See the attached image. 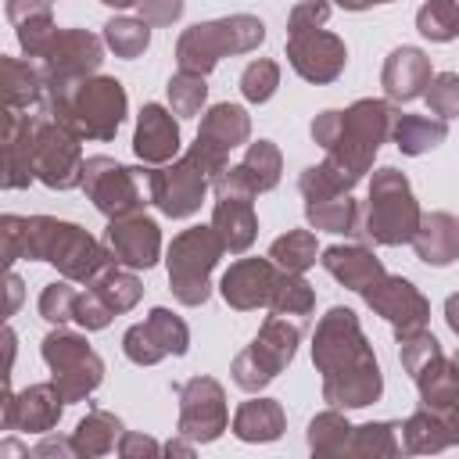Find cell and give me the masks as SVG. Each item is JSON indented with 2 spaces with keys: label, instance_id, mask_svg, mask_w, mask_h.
<instances>
[{
  "label": "cell",
  "instance_id": "obj_3",
  "mask_svg": "<svg viewBox=\"0 0 459 459\" xmlns=\"http://www.w3.org/2000/svg\"><path fill=\"white\" fill-rule=\"evenodd\" d=\"M394 108L391 100L380 97H362L355 104H348L344 111H319L308 126L312 140L326 151L330 161L344 165L348 172H355L359 179L373 169L377 151L391 140V126H394Z\"/></svg>",
  "mask_w": 459,
  "mask_h": 459
},
{
  "label": "cell",
  "instance_id": "obj_34",
  "mask_svg": "<svg viewBox=\"0 0 459 459\" xmlns=\"http://www.w3.org/2000/svg\"><path fill=\"white\" fill-rule=\"evenodd\" d=\"M305 219H308L312 230L355 237L359 226H362V204H359L351 194H333V197L305 201Z\"/></svg>",
  "mask_w": 459,
  "mask_h": 459
},
{
  "label": "cell",
  "instance_id": "obj_60",
  "mask_svg": "<svg viewBox=\"0 0 459 459\" xmlns=\"http://www.w3.org/2000/svg\"><path fill=\"white\" fill-rule=\"evenodd\" d=\"M373 4H394V0H373Z\"/></svg>",
  "mask_w": 459,
  "mask_h": 459
},
{
  "label": "cell",
  "instance_id": "obj_55",
  "mask_svg": "<svg viewBox=\"0 0 459 459\" xmlns=\"http://www.w3.org/2000/svg\"><path fill=\"white\" fill-rule=\"evenodd\" d=\"M18 301H22V280L14 273H7V316H14Z\"/></svg>",
  "mask_w": 459,
  "mask_h": 459
},
{
  "label": "cell",
  "instance_id": "obj_44",
  "mask_svg": "<svg viewBox=\"0 0 459 459\" xmlns=\"http://www.w3.org/2000/svg\"><path fill=\"white\" fill-rule=\"evenodd\" d=\"M165 90H169V108H172L179 118H194V115L204 111V100H208V82H204V75L179 68V72L169 79Z\"/></svg>",
  "mask_w": 459,
  "mask_h": 459
},
{
  "label": "cell",
  "instance_id": "obj_25",
  "mask_svg": "<svg viewBox=\"0 0 459 459\" xmlns=\"http://www.w3.org/2000/svg\"><path fill=\"white\" fill-rule=\"evenodd\" d=\"M430 79H434V68L420 47H394L380 68V86H384L387 100H398V104L423 97Z\"/></svg>",
  "mask_w": 459,
  "mask_h": 459
},
{
  "label": "cell",
  "instance_id": "obj_4",
  "mask_svg": "<svg viewBox=\"0 0 459 459\" xmlns=\"http://www.w3.org/2000/svg\"><path fill=\"white\" fill-rule=\"evenodd\" d=\"M126 111L129 97L115 75H90L72 86L50 90V115L82 140H115Z\"/></svg>",
  "mask_w": 459,
  "mask_h": 459
},
{
  "label": "cell",
  "instance_id": "obj_43",
  "mask_svg": "<svg viewBox=\"0 0 459 459\" xmlns=\"http://www.w3.org/2000/svg\"><path fill=\"white\" fill-rule=\"evenodd\" d=\"M416 29L430 43H452L459 36V0H427L416 11Z\"/></svg>",
  "mask_w": 459,
  "mask_h": 459
},
{
  "label": "cell",
  "instance_id": "obj_61",
  "mask_svg": "<svg viewBox=\"0 0 459 459\" xmlns=\"http://www.w3.org/2000/svg\"><path fill=\"white\" fill-rule=\"evenodd\" d=\"M455 362H459V351H455Z\"/></svg>",
  "mask_w": 459,
  "mask_h": 459
},
{
  "label": "cell",
  "instance_id": "obj_22",
  "mask_svg": "<svg viewBox=\"0 0 459 459\" xmlns=\"http://www.w3.org/2000/svg\"><path fill=\"white\" fill-rule=\"evenodd\" d=\"M280 283V265L265 255V258H237L222 280H219V294L230 308L237 312H255V308H269L273 290Z\"/></svg>",
  "mask_w": 459,
  "mask_h": 459
},
{
  "label": "cell",
  "instance_id": "obj_17",
  "mask_svg": "<svg viewBox=\"0 0 459 459\" xmlns=\"http://www.w3.org/2000/svg\"><path fill=\"white\" fill-rule=\"evenodd\" d=\"M362 301L394 326V341L405 337V333H416L427 326L430 319V301L423 298V290L405 280V276H394V273H384L377 276L366 290H362Z\"/></svg>",
  "mask_w": 459,
  "mask_h": 459
},
{
  "label": "cell",
  "instance_id": "obj_8",
  "mask_svg": "<svg viewBox=\"0 0 459 459\" xmlns=\"http://www.w3.org/2000/svg\"><path fill=\"white\" fill-rule=\"evenodd\" d=\"M226 255V244L212 226H190L172 237L165 265H169V290L179 305L197 308L212 298V269Z\"/></svg>",
  "mask_w": 459,
  "mask_h": 459
},
{
  "label": "cell",
  "instance_id": "obj_21",
  "mask_svg": "<svg viewBox=\"0 0 459 459\" xmlns=\"http://www.w3.org/2000/svg\"><path fill=\"white\" fill-rule=\"evenodd\" d=\"M104 244L111 258L126 269H151L161 258V226L147 212H133L122 219H108Z\"/></svg>",
  "mask_w": 459,
  "mask_h": 459
},
{
  "label": "cell",
  "instance_id": "obj_40",
  "mask_svg": "<svg viewBox=\"0 0 459 459\" xmlns=\"http://www.w3.org/2000/svg\"><path fill=\"white\" fill-rule=\"evenodd\" d=\"M104 47L115 54V57H140L147 47H151V25L143 18H129V14H115L104 22Z\"/></svg>",
  "mask_w": 459,
  "mask_h": 459
},
{
  "label": "cell",
  "instance_id": "obj_52",
  "mask_svg": "<svg viewBox=\"0 0 459 459\" xmlns=\"http://www.w3.org/2000/svg\"><path fill=\"white\" fill-rule=\"evenodd\" d=\"M165 445H158L154 437L140 434V430H126L122 441H118V455L122 459H140V455H161Z\"/></svg>",
  "mask_w": 459,
  "mask_h": 459
},
{
  "label": "cell",
  "instance_id": "obj_37",
  "mask_svg": "<svg viewBox=\"0 0 459 459\" xmlns=\"http://www.w3.org/2000/svg\"><path fill=\"white\" fill-rule=\"evenodd\" d=\"M359 186V176L348 172L344 165L323 158L319 165H308L301 176H298V190L305 201H319V197H333V194H351Z\"/></svg>",
  "mask_w": 459,
  "mask_h": 459
},
{
  "label": "cell",
  "instance_id": "obj_36",
  "mask_svg": "<svg viewBox=\"0 0 459 459\" xmlns=\"http://www.w3.org/2000/svg\"><path fill=\"white\" fill-rule=\"evenodd\" d=\"M115 316H122V312H129V308H136L140 305V298H143V283H140V276L133 273V269H126V265H118V262H111L100 276H93L90 283H86Z\"/></svg>",
  "mask_w": 459,
  "mask_h": 459
},
{
  "label": "cell",
  "instance_id": "obj_48",
  "mask_svg": "<svg viewBox=\"0 0 459 459\" xmlns=\"http://www.w3.org/2000/svg\"><path fill=\"white\" fill-rule=\"evenodd\" d=\"M427 108L437 115V118H459V72H437L423 93Z\"/></svg>",
  "mask_w": 459,
  "mask_h": 459
},
{
  "label": "cell",
  "instance_id": "obj_24",
  "mask_svg": "<svg viewBox=\"0 0 459 459\" xmlns=\"http://www.w3.org/2000/svg\"><path fill=\"white\" fill-rule=\"evenodd\" d=\"M165 104H143L133 129V151L143 165H165L179 154V122Z\"/></svg>",
  "mask_w": 459,
  "mask_h": 459
},
{
  "label": "cell",
  "instance_id": "obj_10",
  "mask_svg": "<svg viewBox=\"0 0 459 459\" xmlns=\"http://www.w3.org/2000/svg\"><path fill=\"white\" fill-rule=\"evenodd\" d=\"M39 355H43V362L50 369V380L61 391L65 402L90 398L104 380V359L90 348L86 333H75L68 326H54L43 337Z\"/></svg>",
  "mask_w": 459,
  "mask_h": 459
},
{
  "label": "cell",
  "instance_id": "obj_38",
  "mask_svg": "<svg viewBox=\"0 0 459 459\" xmlns=\"http://www.w3.org/2000/svg\"><path fill=\"white\" fill-rule=\"evenodd\" d=\"M402 423H391V420H373V423H359L351 427V437H348V448L344 455H398L402 452Z\"/></svg>",
  "mask_w": 459,
  "mask_h": 459
},
{
  "label": "cell",
  "instance_id": "obj_42",
  "mask_svg": "<svg viewBox=\"0 0 459 459\" xmlns=\"http://www.w3.org/2000/svg\"><path fill=\"white\" fill-rule=\"evenodd\" d=\"M316 255H319V244H316V233L312 230H287L283 237H276L269 244V258L283 269V273H305L316 265Z\"/></svg>",
  "mask_w": 459,
  "mask_h": 459
},
{
  "label": "cell",
  "instance_id": "obj_49",
  "mask_svg": "<svg viewBox=\"0 0 459 459\" xmlns=\"http://www.w3.org/2000/svg\"><path fill=\"white\" fill-rule=\"evenodd\" d=\"M115 319V312L86 287V290H79V298H75V316H72V323H79L82 330H104L108 323Z\"/></svg>",
  "mask_w": 459,
  "mask_h": 459
},
{
  "label": "cell",
  "instance_id": "obj_28",
  "mask_svg": "<svg viewBox=\"0 0 459 459\" xmlns=\"http://www.w3.org/2000/svg\"><path fill=\"white\" fill-rule=\"evenodd\" d=\"M412 251L423 265H452L459 258V219L448 212H423L420 230L412 237Z\"/></svg>",
  "mask_w": 459,
  "mask_h": 459
},
{
  "label": "cell",
  "instance_id": "obj_41",
  "mask_svg": "<svg viewBox=\"0 0 459 459\" xmlns=\"http://www.w3.org/2000/svg\"><path fill=\"white\" fill-rule=\"evenodd\" d=\"M308 448L312 455H344L348 448V437H351V423L341 409H326V412H316L308 420Z\"/></svg>",
  "mask_w": 459,
  "mask_h": 459
},
{
  "label": "cell",
  "instance_id": "obj_59",
  "mask_svg": "<svg viewBox=\"0 0 459 459\" xmlns=\"http://www.w3.org/2000/svg\"><path fill=\"white\" fill-rule=\"evenodd\" d=\"M100 4H108V7H115V11H122V7H140V0H100Z\"/></svg>",
  "mask_w": 459,
  "mask_h": 459
},
{
  "label": "cell",
  "instance_id": "obj_19",
  "mask_svg": "<svg viewBox=\"0 0 459 459\" xmlns=\"http://www.w3.org/2000/svg\"><path fill=\"white\" fill-rule=\"evenodd\" d=\"M65 398L54 387V380L47 384H29L22 391H11V384L4 387V409H0V427L4 430H22V434H50L65 412Z\"/></svg>",
  "mask_w": 459,
  "mask_h": 459
},
{
  "label": "cell",
  "instance_id": "obj_1",
  "mask_svg": "<svg viewBox=\"0 0 459 459\" xmlns=\"http://www.w3.org/2000/svg\"><path fill=\"white\" fill-rule=\"evenodd\" d=\"M312 362L323 377V402L333 409H366L384 394L380 362L348 305H333L319 316L312 333Z\"/></svg>",
  "mask_w": 459,
  "mask_h": 459
},
{
  "label": "cell",
  "instance_id": "obj_20",
  "mask_svg": "<svg viewBox=\"0 0 459 459\" xmlns=\"http://www.w3.org/2000/svg\"><path fill=\"white\" fill-rule=\"evenodd\" d=\"M287 61L290 68L316 86L333 82L344 65H348V47L337 32L326 29H308V32H290L287 36Z\"/></svg>",
  "mask_w": 459,
  "mask_h": 459
},
{
  "label": "cell",
  "instance_id": "obj_57",
  "mask_svg": "<svg viewBox=\"0 0 459 459\" xmlns=\"http://www.w3.org/2000/svg\"><path fill=\"white\" fill-rule=\"evenodd\" d=\"M445 423H448V430H452V445H459V398L445 409V412H437Z\"/></svg>",
  "mask_w": 459,
  "mask_h": 459
},
{
  "label": "cell",
  "instance_id": "obj_58",
  "mask_svg": "<svg viewBox=\"0 0 459 459\" xmlns=\"http://www.w3.org/2000/svg\"><path fill=\"white\" fill-rule=\"evenodd\" d=\"M337 7H344V11H366V7H373V0H333Z\"/></svg>",
  "mask_w": 459,
  "mask_h": 459
},
{
  "label": "cell",
  "instance_id": "obj_50",
  "mask_svg": "<svg viewBox=\"0 0 459 459\" xmlns=\"http://www.w3.org/2000/svg\"><path fill=\"white\" fill-rule=\"evenodd\" d=\"M330 22V4L326 0H301L290 7L287 14V36L290 32H308V29H323Z\"/></svg>",
  "mask_w": 459,
  "mask_h": 459
},
{
  "label": "cell",
  "instance_id": "obj_26",
  "mask_svg": "<svg viewBox=\"0 0 459 459\" xmlns=\"http://www.w3.org/2000/svg\"><path fill=\"white\" fill-rule=\"evenodd\" d=\"M0 97H4V108L50 111V82H47L43 65L0 57Z\"/></svg>",
  "mask_w": 459,
  "mask_h": 459
},
{
  "label": "cell",
  "instance_id": "obj_27",
  "mask_svg": "<svg viewBox=\"0 0 459 459\" xmlns=\"http://www.w3.org/2000/svg\"><path fill=\"white\" fill-rule=\"evenodd\" d=\"M319 262H323V269H326L341 287L359 290V294H362L377 276L387 273L384 262L377 258V251L366 247V244H330V247L319 251Z\"/></svg>",
  "mask_w": 459,
  "mask_h": 459
},
{
  "label": "cell",
  "instance_id": "obj_35",
  "mask_svg": "<svg viewBox=\"0 0 459 459\" xmlns=\"http://www.w3.org/2000/svg\"><path fill=\"white\" fill-rule=\"evenodd\" d=\"M402 448L412 452V455L445 452V448H452V430H448V423H445L434 409L420 405V409L402 423Z\"/></svg>",
  "mask_w": 459,
  "mask_h": 459
},
{
  "label": "cell",
  "instance_id": "obj_56",
  "mask_svg": "<svg viewBox=\"0 0 459 459\" xmlns=\"http://www.w3.org/2000/svg\"><path fill=\"white\" fill-rule=\"evenodd\" d=\"M165 455H194V441L183 437V434H176L172 441H165Z\"/></svg>",
  "mask_w": 459,
  "mask_h": 459
},
{
  "label": "cell",
  "instance_id": "obj_51",
  "mask_svg": "<svg viewBox=\"0 0 459 459\" xmlns=\"http://www.w3.org/2000/svg\"><path fill=\"white\" fill-rule=\"evenodd\" d=\"M140 18L147 25H172L183 18V0H140Z\"/></svg>",
  "mask_w": 459,
  "mask_h": 459
},
{
  "label": "cell",
  "instance_id": "obj_11",
  "mask_svg": "<svg viewBox=\"0 0 459 459\" xmlns=\"http://www.w3.org/2000/svg\"><path fill=\"white\" fill-rule=\"evenodd\" d=\"M82 136H75L65 122H57L50 111H39L36 115V126H32V169H36V179L50 190H75L82 186V147H79Z\"/></svg>",
  "mask_w": 459,
  "mask_h": 459
},
{
  "label": "cell",
  "instance_id": "obj_16",
  "mask_svg": "<svg viewBox=\"0 0 459 459\" xmlns=\"http://www.w3.org/2000/svg\"><path fill=\"white\" fill-rule=\"evenodd\" d=\"M190 348V326L172 308H151L143 323H133L122 337V351L136 366H154L169 355H186Z\"/></svg>",
  "mask_w": 459,
  "mask_h": 459
},
{
  "label": "cell",
  "instance_id": "obj_14",
  "mask_svg": "<svg viewBox=\"0 0 459 459\" xmlns=\"http://www.w3.org/2000/svg\"><path fill=\"white\" fill-rule=\"evenodd\" d=\"M251 140V115L240 104H212L201 115L197 140L190 143V154L208 169L212 183L219 172L230 169V151L244 147Z\"/></svg>",
  "mask_w": 459,
  "mask_h": 459
},
{
  "label": "cell",
  "instance_id": "obj_53",
  "mask_svg": "<svg viewBox=\"0 0 459 459\" xmlns=\"http://www.w3.org/2000/svg\"><path fill=\"white\" fill-rule=\"evenodd\" d=\"M29 455H36V459H43V455H75V445H72V437H57V434H47Z\"/></svg>",
  "mask_w": 459,
  "mask_h": 459
},
{
  "label": "cell",
  "instance_id": "obj_45",
  "mask_svg": "<svg viewBox=\"0 0 459 459\" xmlns=\"http://www.w3.org/2000/svg\"><path fill=\"white\" fill-rule=\"evenodd\" d=\"M280 86V65L273 57H255L240 72V93L247 104H265Z\"/></svg>",
  "mask_w": 459,
  "mask_h": 459
},
{
  "label": "cell",
  "instance_id": "obj_7",
  "mask_svg": "<svg viewBox=\"0 0 459 459\" xmlns=\"http://www.w3.org/2000/svg\"><path fill=\"white\" fill-rule=\"evenodd\" d=\"M308 323L301 319H290V316H265V323L258 326L255 341L237 351L230 373H233V384L247 394H258L262 387H269L298 355V344H301V333H305Z\"/></svg>",
  "mask_w": 459,
  "mask_h": 459
},
{
  "label": "cell",
  "instance_id": "obj_54",
  "mask_svg": "<svg viewBox=\"0 0 459 459\" xmlns=\"http://www.w3.org/2000/svg\"><path fill=\"white\" fill-rule=\"evenodd\" d=\"M445 323H448V330L459 337V294H448V298H445Z\"/></svg>",
  "mask_w": 459,
  "mask_h": 459
},
{
  "label": "cell",
  "instance_id": "obj_18",
  "mask_svg": "<svg viewBox=\"0 0 459 459\" xmlns=\"http://www.w3.org/2000/svg\"><path fill=\"white\" fill-rule=\"evenodd\" d=\"M280 172H283V154L273 140H255L247 143L240 165H230L226 172L215 176L212 190L215 197H258V194H269L276 183H280Z\"/></svg>",
  "mask_w": 459,
  "mask_h": 459
},
{
  "label": "cell",
  "instance_id": "obj_47",
  "mask_svg": "<svg viewBox=\"0 0 459 459\" xmlns=\"http://www.w3.org/2000/svg\"><path fill=\"white\" fill-rule=\"evenodd\" d=\"M441 355V341L423 326V330H416V333H405V337H398V359H402V369L409 373V377H416L430 359H437Z\"/></svg>",
  "mask_w": 459,
  "mask_h": 459
},
{
  "label": "cell",
  "instance_id": "obj_2",
  "mask_svg": "<svg viewBox=\"0 0 459 459\" xmlns=\"http://www.w3.org/2000/svg\"><path fill=\"white\" fill-rule=\"evenodd\" d=\"M0 240L7 265H14L18 258L50 262L72 283H90L115 262L108 244H100L79 222H65L54 215H4Z\"/></svg>",
  "mask_w": 459,
  "mask_h": 459
},
{
  "label": "cell",
  "instance_id": "obj_6",
  "mask_svg": "<svg viewBox=\"0 0 459 459\" xmlns=\"http://www.w3.org/2000/svg\"><path fill=\"white\" fill-rule=\"evenodd\" d=\"M265 43V22L255 14H226L212 22H197L183 29L176 39V61L186 72L208 75L222 57L233 54H251Z\"/></svg>",
  "mask_w": 459,
  "mask_h": 459
},
{
  "label": "cell",
  "instance_id": "obj_9",
  "mask_svg": "<svg viewBox=\"0 0 459 459\" xmlns=\"http://www.w3.org/2000/svg\"><path fill=\"white\" fill-rule=\"evenodd\" d=\"M82 190L104 219H122L151 204V169L122 165L108 154H93L82 165Z\"/></svg>",
  "mask_w": 459,
  "mask_h": 459
},
{
  "label": "cell",
  "instance_id": "obj_12",
  "mask_svg": "<svg viewBox=\"0 0 459 459\" xmlns=\"http://www.w3.org/2000/svg\"><path fill=\"white\" fill-rule=\"evenodd\" d=\"M179 398V420H176V434L190 437L194 445H212L222 437V430L230 427V405H226V391L215 377H190L183 384L172 387Z\"/></svg>",
  "mask_w": 459,
  "mask_h": 459
},
{
  "label": "cell",
  "instance_id": "obj_31",
  "mask_svg": "<svg viewBox=\"0 0 459 459\" xmlns=\"http://www.w3.org/2000/svg\"><path fill=\"white\" fill-rule=\"evenodd\" d=\"M126 427L115 412L108 409H86V416L75 423L72 430V445H75V455L79 459H97V455H108V452H118V441H122Z\"/></svg>",
  "mask_w": 459,
  "mask_h": 459
},
{
  "label": "cell",
  "instance_id": "obj_39",
  "mask_svg": "<svg viewBox=\"0 0 459 459\" xmlns=\"http://www.w3.org/2000/svg\"><path fill=\"white\" fill-rule=\"evenodd\" d=\"M269 312L308 323V316L316 312V290H312V283L305 280V273H283V269H280V283H276V290H273Z\"/></svg>",
  "mask_w": 459,
  "mask_h": 459
},
{
  "label": "cell",
  "instance_id": "obj_46",
  "mask_svg": "<svg viewBox=\"0 0 459 459\" xmlns=\"http://www.w3.org/2000/svg\"><path fill=\"white\" fill-rule=\"evenodd\" d=\"M75 298H79V290L72 287V280H54V283H47L43 290H39V301H36V308H39V316L47 319V323H54V326H65V323H72V316H75Z\"/></svg>",
  "mask_w": 459,
  "mask_h": 459
},
{
  "label": "cell",
  "instance_id": "obj_5",
  "mask_svg": "<svg viewBox=\"0 0 459 459\" xmlns=\"http://www.w3.org/2000/svg\"><path fill=\"white\" fill-rule=\"evenodd\" d=\"M420 201L412 194V183L394 165H384L369 179V197L362 204V226L359 237L380 244V247H402L412 244L420 230Z\"/></svg>",
  "mask_w": 459,
  "mask_h": 459
},
{
  "label": "cell",
  "instance_id": "obj_29",
  "mask_svg": "<svg viewBox=\"0 0 459 459\" xmlns=\"http://www.w3.org/2000/svg\"><path fill=\"white\" fill-rule=\"evenodd\" d=\"M212 230L219 233V240L226 244L230 255H244L258 237V215H255L251 197H230V194L215 197Z\"/></svg>",
  "mask_w": 459,
  "mask_h": 459
},
{
  "label": "cell",
  "instance_id": "obj_15",
  "mask_svg": "<svg viewBox=\"0 0 459 459\" xmlns=\"http://www.w3.org/2000/svg\"><path fill=\"white\" fill-rule=\"evenodd\" d=\"M100 61H104V36H97L90 29H57L50 47L39 57L50 90H61V86L97 75Z\"/></svg>",
  "mask_w": 459,
  "mask_h": 459
},
{
  "label": "cell",
  "instance_id": "obj_32",
  "mask_svg": "<svg viewBox=\"0 0 459 459\" xmlns=\"http://www.w3.org/2000/svg\"><path fill=\"white\" fill-rule=\"evenodd\" d=\"M391 140L402 154L409 158H420L434 147H441L448 140V122L437 118V115H394V126H391Z\"/></svg>",
  "mask_w": 459,
  "mask_h": 459
},
{
  "label": "cell",
  "instance_id": "obj_62",
  "mask_svg": "<svg viewBox=\"0 0 459 459\" xmlns=\"http://www.w3.org/2000/svg\"><path fill=\"white\" fill-rule=\"evenodd\" d=\"M47 4H54V0H47Z\"/></svg>",
  "mask_w": 459,
  "mask_h": 459
},
{
  "label": "cell",
  "instance_id": "obj_33",
  "mask_svg": "<svg viewBox=\"0 0 459 459\" xmlns=\"http://www.w3.org/2000/svg\"><path fill=\"white\" fill-rule=\"evenodd\" d=\"M412 380H416V391H420V405H427L434 412H445L459 398V362H455V355L441 351Z\"/></svg>",
  "mask_w": 459,
  "mask_h": 459
},
{
  "label": "cell",
  "instance_id": "obj_23",
  "mask_svg": "<svg viewBox=\"0 0 459 459\" xmlns=\"http://www.w3.org/2000/svg\"><path fill=\"white\" fill-rule=\"evenodd\" d=\"M36 115L39 111L4 108V129H0L4 190H25L36 179V169H32V126H36Z\"/></svg>",
  "mask_w": 459,
  "mask_h": 459
},
{
  "label": "cell",
  "instance_id": "obj_30",
  "mask_svg": "<svg viewBox=\"0 0 459 459\" xmlns=\"http://www.w3.org/2000/svg\"><path fill=\"white\" fill-rule=\"evenodd\" d=\"M287 430V412L276 398H247L237 405L233 412V434L244 441V445H265V441H276L280 434Z\"/></svg>",
  "mask_w": 459,
  "mask_h": 459
},
{
  "label": "cell",
  "instance_id": "obj_13",
  "mask_svg": "<svg viewBox=\"0 0 459 459\" xmlns=\"http://www.w3.org/2000/svg\"><path fill=\"white\" fill-rule=\"evenodd\" d=\"M212 186L208 169L186 151L158 169H151V204L169 219H190Z\"/></svg>",
  "mask_w": 459,
  "mask_h": 459
}]
</instances>
